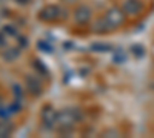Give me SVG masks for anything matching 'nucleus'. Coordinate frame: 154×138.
<instances>
[{
  "instance_id": "6ab92c4d",
  "label": "nucleus",
  "mask_w": 154,
  "mask_h": 138,
  "mask_svg": "<svg viewBox=\"0 0 154 138\" xmlns=\"http://www.w3.org/2000/svg\"><path fill=\"white\" fill-rule=\"evenodd\" d=\"M16 2H17V3H20V5H28V3L31 2V0H16Z\"/></svg>"
},
{
  "instance_id": "20e7f679",
  "label": "nucleus",
  "mask_w": 154,
  "mask_h": 138,
  "mask_svg": "<svg viewBox=\"0 0 154 138\" xmlns=\"http://www.w3.org/2000/svg\"><path fill=\"white\" fill-rule=\"evenodd\" d=\"M93 17V11L86 5H80L74 9V22L77 25H86Z\"/></svg>"
},
{
  "instance_id": "4468645a",
  "label": "nucleus",
  "mask_w": 154,
  "mask_h": 138,
  "mask_svg": "<svg viewBox=\"0 0 154 138\" xmlns=\"http://www.w3.org/2000/svg\"><path fill=\"white\" fill-rule=\"evenodd\" d=\"M3 32L8 34V35H19V31L16 26H12V25H6V26L3 28Z\"/></svg>"
},
{
  "instance_id": "f03ea898",
  "label": "nucleus",
  "mask_w": 154,
  "mask_h": 138,
  "mask_svg": "<svg viewBox=\"0 0 154 138\" xmlns=\"http://www.w3.org/2000/svg\"><path fill=\"white\" fill-rule=\"evenodd\" d=\"M38 19L43 22H57V20H65L66 19V11L56 6V5H48L45 8L40 9L38 12Z\"/></svg>"
},
{
  "instance_id": "a211bd4d",
  "label": "nucleus",
  "mask_w": 154,
  "mask_h": 138,
  "mask_svg": "<svg viewBox=\"0 0 154 138\" xmlns=\"http://www.w3.org/2000/svg\"><path fill=\"white\" fill-rule=\"evenodd\" d=\"M103 137H119V132L117 131H106L103 134Z\"/></svg>"
},
{
  "instance_id": "2eb2a0df",
  "label": "nucleus",
  "mask_w": 154,
  "mask_h": 138,
  "mask_svg": "<svg viewBox=\"0 0 154 138\" xmlns=\"http://www.w3.org/2000/svg\"><path fill=\"white\" fill-rule=\"evenodd\" d=\"M9 115H11V110H9V107H8V106H2V104H0V117L6 120Z\"/></svg>"
},
{
  "instance_id": "6e6552de",
  "label": "nucleus",
  "mask_w": 154,
  "mask_h": 138,
  "mask_svg": "<svg viewBox=\"0 0 154 138\" xmlns=\"http://www.w3.org/2000/svg\"><path fill=\"white\" fill-rule=\"evenodd\" d=\"M91 31H93L94 34H105V32H108V31H111V29H109V26H108L106 20L102 17V19H97V20L93 23Z\"/></svg>"
},
{
  "instance_id": "f257e3e1",
  "label": "nucleus",
  "mask_w": 154,
  "mask_h": 138,
  "mask_svg": "<svg viewBox=\"0 0 154 138\" xmlns=\"http://www.w3.org/2000/svg\"><path fill=\"white\" fill-rule=\"evenodd\" d=\"M82 118V115L79 114L77 109H65V110H59L57 117L54 121V129L60 134H69L75 123Z\"/></svg>"
},
{
  "instance_id": "ddd939ff",
  "label": "nucleus",
  "mask_w": 154,
  "mask_h": 138,
  "mask_svg": "<svg viewBox=\"0 0 154 138\" xmlns=\"http://www.w3.org/2000/svg\"><path fill=\"white\" fill-rule=\"evenodd\" d=\"M34 68H35L38 72H40L42 75H46V77H48V74H49V72H48V69L45 68V65L42 63L40 60H35V61H34Z\"/></svg>"
},
{
  "instance_id": "4be33fe9",
  "label": "nucleus",
  "mask_w": 154,
  "mask_h": 138,
  "mask_svg": "<svg viewBox=\"0 0 154 138\" xmlns=\"http://www.w3.org/2000/svg\"><path fill=\"white\" fill-rule=\"evenodd\" d=\"M66 2H75V0H66Z\"/></svg>"
},
{
  "instance_id": "aec40b11",
  "label": "nucleus",
  "mask_w": 154,
  "mask_h": 138,
  "mask_svg": "<svg viewBox=\"0 0 154 138\" xmlns=\"http://www.w3.org/2000/svg\"><path fill=\"white\" fill-rule=\"evenodd\" d=\"M19 40H20V45L22 46H26V40H25V37H19Z\"/></svg>"
},
{
  "instance_id": "9d476101",
  "label": "nucleus",
  "mask_w": 154,
  "mask_h": 138,
  "mask_svg": "<svg viewBox=\"0 0 154 138\" xmlns=\"http://www.w3.org/2000/svg\"><path fill=\"white\" fill-rule=\"evenodd\" d=\"M12 134V124L9 121L0 123V137H9Z\"/></svg>"
},
{
  "instance_id": "7ed1b4c3",
  "label": "nucleus",
  "mask_w": 154,
  "mask_h": 138,
  "mask_svg": "<svg viewBox=\"0 0 154 138\" xmlns=\"http://www.w3.org/2000/svg\"><path fill=\"white\" fill-rule=\"evenodd\" d=\"M125 16H126V14H125L120 8H111V9L106 11V14H105L103 19L106 20L109 29H117V28H120L122 25H123Z\"/></svg>"
},
{
  "instance_id": "f3484780",
  "label": "nucleus",
  "mask_w": 154,
  "mask_h": 138,
  "mask_svg": "<svg viewBox=\"0 0 154 138\" xmlns=\"http://www.w3.org/2000/svg\"><path fill=\"white\" fill-rule=\"evenodd\" d=\"M12 91H14V95H16V100H23V91H22V87L20 86H14L12 87Z\"/></svg>"
},
{
  "instance_id": "dca6fc26",
  "label": "nucleus",
  "mask_w": 154,
  "mask_h": 138,
  "mask_svg": "<svg viewBox=\"0 0 154 138\" xmlns=\"http://www.w3.org/2000/svg\"><path fill=\"white\" fill-rule=\"evenodd\" d=\"M37 46L40 48V49H43L45 52H53V46L48 45L46 42H38V43H37Z\"/></svg>"
},
{
  "instance_id": "423d86ee",
  "label": "nucleus",
  "mask_w": 154,
  "mask_h": 138,
  "mask_svg": "<svg viewBox=\"0 0 154 138\" xmlns=\"http://www.w3.org/2000/svg\"><path fill=\"white\" fill-rule=\"evenodd\" d=\"M26 86H28V91L31 95L34 97H38V95H42L43 92V86H42V81L38 80L37 77H34V75H26Z\"/></svg>"
},
{
  "instance_id": "412c9836",
  "label": "nucleus",
  "mask_w": 154,
  "mask_h": 138,
  "mask_svg": "<svg viewBox=\"0 0 154 138\" xmlns=\"http://www.w3.org/2000/svg\"><path fill=\"white\" fill-rule=\"evenodd\" d=\"M5 43H6V42H5V39H3L2 35H0V49H2V48L5 46Z\"/></svg>"
},
{
  "instance_id": "f8f14e48",
  "label": "nucleus",
  "mask_w": 154,
  "mask_h": 138,
  "mask_svg": "<svg viewBox=\"0 0 154 138\" xmlns=\"http://www.w3.org/2000/svg\"><path fill=\"white\" fill-rule=\"evenodd\" d=\"M131 54H133L134 57L140 58V57H143L145 49H143V46H142V45H133V46H131Z\"/></svg>"
},
{
  "instance_id": "5701e85b",
  "label": "nucleus",
  "mask_w": 154,
  "mask_h": 138,
  "mask_svg": "<svg viewBox=\"0 0 154 138\" xmlns=\"http://www.w3.org/2000/svg\"><path fill=\"white\" fill-rule=\"evenodd\" d=\"M0 2H5V0H0Z\"/></svg>"
},
{
  "instance_id": "39448f33",
  "label": "nucleus",
  "mask_w": 154,
  "mask_h": 138,
  "mask_svg": "<svg viewBox=\"0 0 154 138\" xmlns=\"http://www.w3.org/2000/svg\"><path fill=\"white\" fill-rule=\"evenodd\" d=\"M56 117H57V110L51 104L43 106V109H42V121H43L45 129H54Z\"/></svg>"
},
{
  "instance_id": "1a4fd4ad",
  "label": "nucleus",
  "mask_w": 154,
  "mask_h": 138,
  "mask_svg": "<svg viewBox=\"0 0 154 138\" xmlns=\"http://www.w3.org/2000/svg\"><path fill=\"white\" fill-rule=\"evenodd\" d=\"M19 55H20V48H11L3 54V58L8 60V61H12V60H16Z\"/></svg>"
},
{
  "instance_id": "9b49d317",
  "label": "nucleus",
  "mask_w": 154,
  "mask_h": 138,
  "mask_svg": "<svg viewBox=\"0 0 154 138\" xmlns=\"http://www.w3.org/2000/svg\"><path fill=\"white\" fill-rule=\"evenodd\" d=\"M91 49L94 52H108V51H111V45H108V43H93L91 45Z\"/></svg>"
},
{
  "instance_id": "0eeeda50",
  "label": "nucleus",
  "mask_w": 154,
  "mask_h": 138,
  "mask_svg": "<svg viewBox=\"0 0 154 138\" xmlns=\"http://www.w3.org/2000/svg\"><path fill=\"white\" fill-rule=\"evenodd\" d=\"M142 8H143V5L140 0H125L122 11L128 16H137L139 12L142 11Z\"/></svg>"
}]
</instances>
